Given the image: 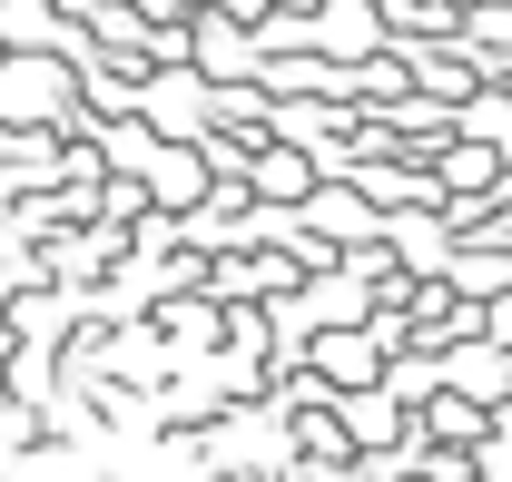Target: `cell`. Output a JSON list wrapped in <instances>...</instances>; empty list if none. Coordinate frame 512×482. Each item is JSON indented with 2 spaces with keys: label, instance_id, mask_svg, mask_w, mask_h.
I'll list each match as a JSON object with an SVG mask.
<instances>
[{
  "label": "cell",
  "instance_id": "1",
  "mask_svg": "<svg viewBox=\"0 0 512 482\" xmlns=\"http://www.w3.org/2000/svg\"><path fill=\"white\" fill-rule=\"evenodd\" d=\"M79 109V69H60V50H10L0 60V119L10 128H60Z\"/></svg>",
  "mask_w": 512,
  "mask_h": 482
},
{
  "label": "cell",
  "instance_id": "3",
  "mask_svg": "<svg viewBox=\"0 0 512 482\" xmlns=\"http://www.w3.org/2000/svg\"><path fill=\"white\" fill-rule=\"evenodd\" d=\"M0 60H10V40H0Z\"/></svg>",
  "mask_w": 512,
  "mask_h": 482
},
{
  "label": "cell",
  "instance_id": "2",
  "mask_svg": "<svg viewBox=\"0 0 512 482\" xmlns=\"http://www.w3.org/2000/svg\"><path fill=\"white\" fill-rule=\"evenodd\" d=\"M276 10H286V20H316V10H325V0H276Z\"/></svg>",
  "mask_w": 512,
  "mask_h": 482
}]
</instances>
